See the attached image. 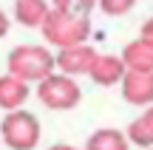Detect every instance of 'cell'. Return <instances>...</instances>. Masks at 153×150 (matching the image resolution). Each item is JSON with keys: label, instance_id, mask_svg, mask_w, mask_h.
Wrapping results in <instances>:
<instances>
[{"label": "cell", "instance_id": "cell-12", "mask_svg": "<svg viewBox=\"0 0 153 150\" xmlns=\"http://www.w3.org/2000/svg\"><path fill=\"white\" fill-rule=\"evenodd\" d=\"M128 139L139 147H153V105H148V111L139 119H133L128 128Z\"/></svg>", "mask_w": 153, "mask_h": 150}, {"label": "cell", "instance_id": "cell-10", "mask_svg": "<svg viewBox=\"0 0 153 150\" xmlns=\"http://www.w3.org/2000/svg\"><path fill=\"white\" fill-rule=\"evenodd\" d=\"M122 57H125L131 71H153V43H148L145 37L128 43Z\"/></svg>", "mask_w": 153, "mask_h": 150}, {"label": "cell", "instance_id": "cell-2", "mask_svg": "<svg viewBox=\"0 0 153 150\" xmlns=\"http://www.w3.org/2000/svg\"><path fill=\"white\" fill-rule=\"evenodd\" d=\"M57 68V57L40 45H17L9 54V71L23 77L26 82H43Z\"/></svg>", "mask_w": 153, "mask_h": 150}, {"label": "cell", "instance_id": "cell-3", "mask_svg": "<svg viewBox=\"0 0 153 150\" xmlns=\"http://www.w3.org/2000/svg\"><path fill=\"white\" fill-rule=\"evenodd\" d=\"M0 133H3V142L11 150H34L40 145V122L34 113L28 111H9L3 116V125H0Z\"/></svg>", "mask_w": 153, "mask_h": 150}, {"label": "cell", "instance_id": "cell-13", "mask_svg": "<svg viewBox=\"0 0 153 150\" xmlns=\"http://www.w3.org/2000/svg\"><path fill=\"white\" fill-rule=\"evenodd\" d=\"M51 3H54V9H62V11H71V14L88 17L99 6V0H51Z\"/></svg>", "mask_w": 153, "mask_h": 150}, {"label": "cell", "instance_id": "cell-14", "mask_svg": "<svg viewBox=\"0 0 153 150\" xmlns=\"http://www.w3.org/2000/svg\"><path fill=\"white\" fill-rule=\"evenodd\" d=\"M133 3L136 0H99V9L105 14H111V17H122V14H128L133 9Z\"/></svg>", "mask_w": 153, "mask_h": 150}, {"label": "cell", "instance_id": "cell-1", "mask_svg": "<svg viewBox=\"0 0 153 150\" xmlns=\"http://www.w3.org/2000/svg\"><path fill=\"white\" fill-rule=\"evenodd\" d=\"M40 31H43L45 43L57 45V48H68V45H76V43H85L88 40L91 23H88V17H82V14L51 9V14L45 17V23H43Z\"/></svg>", "mask_w": 153, "mask_h": 150}, {"label": "cell", "instance_id": "cell-4", "mask_svg": "<svg viewBox=\"0 0 153 150\" xmlns=\"http://www.w3.org/2000/svg\"><path fill=\"white\" fill-rule=\"evenodd\" d=\"M37 96L51 111H71V108H76L82 94H79V85L74 82V77L62 71V74H51L43 82H37Z\"/></svg>", "mask_w": 153, "mask_h": 150}, {"label": "cell", "instance_id": "cell-17", "mask_svg": "<svg viewBox=\"0 0 153 150\" xmlns=\"http://www.w3.org/2000/svg\"><path fill=\"white\" fill-rule=\"evenodd\" d=\"M48 150H79V147H74V145H51Z\"/></svg>", "mask_w": 153, "mask_h": 150}, {"label": "cell", "instance_id": "cell-15", "mask_svg": "<svg viewBox=\"0 0 153 150\" xmlns=\"http://www.w3.org/2000/svg\"><path fill=\"white\" fill-rule=\"evenodd\" d=\"M142 37L148 40V43H153V17H150V20H145V26H142Z\"/></svg>", "mask_w": 153, "mask_h": 150}, {"label": "cell", "instance_id": "cell-5", "mask_svg": "<svg viewBox=\"0 0 153 150\" xmlns=\"http://www.w3.org/2000/svg\"><path fill=\"white\" fill-rule=\"evenodd\" d=\"M97 48L88 43H76V45H68V48H60L57 54V68L71 77H79V74H91L94 62H97Z\"/></svg>", "mask_w": 153, "mask_h": 150}, {"label": "cell", "instance_id": "cell-8", "mask_svg": "<svg viewBox=\"0 0 153 150\" xmlns=\"http://www.w3.org/2000/svg\"><path fill=\"white\" fill-rule=\"evenodd\" d=\"M26 99H28V82L9 71L0 79V105H3L6 111H14V108H23Z\"/></svg>", "mask_w": 153, "mask_h": 150}, {"label": "cell", "instance_id": "cell-11", "mask_svg": "<svg viewBox=\"0 0 153 150\" xmlns=\"http://www.w3.org/2000/svg\"><path fill=\"white\" fill-rule=\"evenodd\" d=\"M128 145H131L128 133H119L114 128H99L88 136L85 150H128Z\"/></svg>", "mask_w": 153, "mask_h": 150}, {"label": "cell", "instance_id": "cell-7", "mask_svg": "<svg viewBox=\"0 0 153 150\" xmlns=\"http://www.w3.org/2000/svg\"><path fill=\"white\" fill-rule=\"evenodd\" d=\"M125 74H128L125 57H114V54H99L97 62H94V68H91V79L97 85H102V88L122 82Z\"/></svg>", "mask_w": 153, "mask_h": 150}, {"label": "cell", "instance_id": "cell-6", "mask_svg": "<svg viewBox=\"0 0 153 150\" xmlns=\"http://www.w3.org/2000/svg\"><path fill=\"white\" fill-rule=\"evenodd\" d=\"M122 96L131 105H153V71H131L122 79Z\"/></svg>", "mask_w": 153, "mask_h": 150}, {"label": "cell", "instance_id": "cell-16", "mask_svg": "<svg viewBox=\"0 0 153 150\" xmlns=\"http://www.w3.org/2000/svg\"><path fill=\"white\" fill-rule=\"evenodd\" d=\"M6 31H9V17H0V34H6Z\"/></svg>", "mask_w": 153, "mask_h": 150}, {"label": "cell", "instance_id": "cell-9", "mask_svg": "<svg viewBox=\"0 0 153 150\" xmlns=\"http://www.w3.org/2000/svg\"><path fill=\"white\" fill-rule=\"evenodd\" d=\"M48 14H51V6L45 0H14V17L26 28H43Z\"/></svg>", "mask_w": 153, "mask_h": 150}, {"label": "cell", "instance_id": "cell-18", "mask_svg": "<svg viewBox=\"0 0 153 150\" xmlns=\"http://www.w3.org/2000/svg\"><path fill=\"white\" fill-rule=\"evenodd\" d=\"M150 150H153V147H150Z\"/></svg>", "mask_w": 153, "mask_h": 150}]
</instances>
